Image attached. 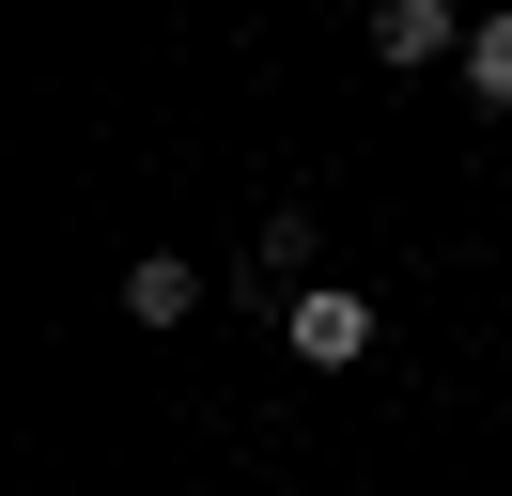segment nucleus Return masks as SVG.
Instances as JSON below:
<instances>
[{
  "mask_svg": "<svg viewBox=\"0 0 512 496\" xmlns=\"http://www.w3.org/2000/svg\"><path fill=\"white\" fill-rule=\"evenodd\" d=\"M295 357L357 372V357H373V295H326V279H311V295H295Z\"/></svg>",
  "mask_w": 512,
  "mask_h": 496,
  "instance_id": "nucleus-1",
  "label": "nucleus"
},
{
  "mask_svg": "<svg viewBox=\"0 0 512 496\" xmlns=\"http://www.w3.org/2000/svg\"><path fill=\"white\" fill-rule=\"evenodd\" d=\"M466 0H373V62H450V47H466Z\"/></svg>",
  "mask_w": 512,
  "mask_h": 496,
  "instance_id": "nucleus-2",
  "label": "nucleus"
},
{
  "mask_svg": "<svg viewBox=\"0 0 512 496\" xmlns=\"http://www.w3.org/2000/svg\"><path fill=\"white\" fill-rule=\"evenodd\" d=\"M125 310H140V326H187V310H202V264H187V248H140V264H125Z\"/></svg>",
  "mask_w": 512,
  "mask_h": 496,
  "instance_id": "nucleus-3",
  "label": "nucleus"
},
{
  "mask_svg": "<svg viewBox=\"0 0 512 496\" xmlns=\"http://www.w3.org/2000/svg\"><path fill=\"white\" fill-rule=\"evenodd\" d=\"M466 93H481V109H512V16L466 31Z\"/></svg>",
  "mask_w": 512,
  "mask_h": 496,
  "instance_id": "nucleus-4",
  "label": "nucleus"
}]
</instances>
